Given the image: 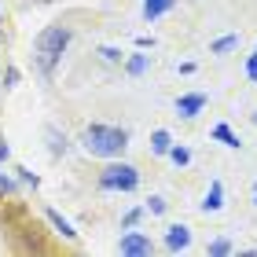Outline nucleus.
<instances>
[{
  "label": "nucleus",
  "instance_id": "9d476101",
  "mask_svg": "<svg viewBox=\"0 0 257 257\" xmlns=\"http://www.w3.org/2000/svg\"><path fill=\"white\" fill-rule=\"evenodd\" d=\"M213 136L220 140V144H228V147H239V136H235V133H231V128H228V125H217V128H213Z\"/></svg>",
  "mask_w": 257,
  "mask_h": 257
},
{
  "label": "nucleus",
  "instance_id": "f8f14e48",
  "mask_svg": "<svg viewBox=\"0 0 257 257\" xmlns=\"http://www.w3.org/2000/svg\"><path fill=\"white\" fill-rule=\"evenodd\" d=\"M206 253H209V257H228V253H231V242H228V239H213Z\"/></svg>",
  "mask_w": 257,
  "mask_h": 257
},
{
  "label": "nucleus",
  "instance_id": "7ed1b4c3",
  "mask_svg": "<svg viewBox=\"0 0 257 257\" xmlns=\"http://www.w3.org/2000/svg\"><path fill=\"white\" fill-rule=\"evenodd\" d=\"M99 184H103L107 191H136L140 173L121 162V166H107V169H103V173H99Z\"/></svg>",
  "mask_w": 257,
  "mask_h": 257
},
{
  "label": "nucleus",
  "instance_id": "1a4fd4ad",
  "mask_svg": "<svg viewBox=\"0 0 257 257\" xmlns=\"http://www.w3.org/2000/svg\"><path fill=\"white\" fill-rule=\"evenodd\" d=\"M151 151H155V155H169V151H173V140H169L166 128H158V133L151 136Z\"/></svg>",
  "mask_w": 257,
  "mask_h": 257
},
{
  "label": "nucleus",
  "instance_id": "39448f33",
  "mask_svg": "<svg viewBox=\"0 0 257 257\" xmlns=\"http://www.w3.org/2000/svg\"><path fill=\"white\" fill-rule=\"evenodd\" d=\"M188 242H191V228H188V224H173V228L166 231V246H169V250H184Z\"/></svg>",
  "mask_w": 257,
  "mask_h": 257
},
{
  "label": "nucleus",
  "instance_id": "4468645a",
  "mask_svg": "<svg viewBox=\"0 0 257 257\" xmlns=\"http://www.w3.org/2000/svg\"><path fill=\"white\" fill-rule=\"evenodd\" d=\"M48 140H52V151L59 155V151H66V136H59L55 128H48Z\"/></svg>",
  "mask_w": 257,
  "mask_h": 257
},
{
  "label": "nucleus",
  "instance_id": "0eeeda50",
  "mask_svg": "<svg viewBox=\"0 0 257 257\" xmlns=\"http://www.w3.org/2000/svg\"><path fill=\"white\" fill-rule=\"evenodd\" d=\"M173 8V0H144V19H158V15H166V11Z\"/></svg>",
  "mask_w": 257,
  "mask_h": 257
},
{
  "label": "nucleus",
  "instance_id": "2eb2a0df",
  "mask_svg": "<svg viewBox=\"0 0 257 257\" xmlns=\"http://www.w3.org/2000/svg\"><path fill=\"white\" fill-rule=\"evenodd\" d=\"M235 44H239V37H220V41L213 44V52H231Z\"/></svg>",
  "mask_w": 257,
  "mask_h": 257
},
{
  "label": "nucleus",
  "instance_id": "423d86ee",
  "mask_svg": "<svg viewBox=\"0 0 257 257\" xmlns=\"http://www.w3.org/2000/svg\"><path fill=\"white\" fill-rule=\"evenodd\" d=\"M202 107H206V96H198V92H195V96H184V99H177L180 118H195V114L202 110Z\"/></svg>",
  "mask_w": 257,
  "mask_h": 257
},
{
  "label": "nucleus",
  "instance_id": "6ab92c4d",
  "mask_svg": "<svg viewBox=\"0 0 257 257\" xmlns=\"http://www.w3.org/2000/svg\"><path fill=\"white\" fill-rule=\"evenodd\" d=\"M103 59H110V63H118V59H121V52H118V48H103Z\"/></svg>",
  "mask_w": 257,
  "mask_h": 257
},
{
  "label": "nucleus",
  "instance_id": "f3484780",
  "mask_svg": "<svg viewBox=\"0 0 257 257\" xmlns=\"http://www.w3.org/2000/svg\"><path fill=\"white\" fill-rule=\"evenodd\" d=\"M147 206H151V213H166V198H158V195H155V198H151V202H147Z\"/></svg>",
  "mask_w": 257,
  "mask_h": 257
},
{
  "label": "nucleus",
  "instance_id": "4be33fe9",
  "mask_svg": "<svg viewBox=\"0 0 257 257\" xmlns=\"http://www.w3.org/2000/svg\"><path fill=\"white\" fill-rule=\"evenodd\" d=\"M253 121H257V118H253Z\"/></svg>",
  "mask_w": 257,
  "mask_h": 257
},
{
  "label": "nucleus",
  "instance_id": "412c9836",
  "mask_svg": "<svg viewBox=\"0 0 257 257\" xmlns=\"http://www.w3.org/2000/svg\"><path fill=\"white\" fill-rule=\"evenodd\" d=\"M4 158H8V144L0 140V162H4Z\"/></svg>",
  "mask_w": 257,
  "mask_h": 257
},
{
  "label": "nucleus",
  "instance_id": "20e7f679",
  "mask_svg": "<svg viewBox=\"0 0 257 257\" xmlns=\"http://www.w3.org/2000/svg\"><path fill=\"white\" fill-rule=\"evenodd\" d=\"M118 253H125V257H151L155 253V242H151L147 235H140V231H128V235H121V242H118Z\"/></svg>",
  "mask_w": 257,
  "mask_h": 257
},
{
  "label": "nucleus",
  "instance_id": "9b49d317",
  "mask_svg": "<svg viewBox=\"0 0 257 257\" xmlns=\"http://www.w3.org/2000/svg\"><path fill=\"white\" fill-rule=\"evenodd\" d=\"M48 220H52V224H55V228H59V231H63V235H66V239H77V231H74V228H70V224H66V220H63L59 213H55V209H48Z\"/></svg>",
  "mask_w": 257,
  "mask_h": 257
},
{
  "label": "nucleus",
  "instance_id": "a211bd4d",
  "mask_svg": "<svg viewBox=\"0 0 257 257\" xmlns=\"http://www.w3.org/2000/svg\"><path fill=\"white\" fill-rule=\"evenodd\" d=\"M246 77H250V81H257V52L250 55V63H246Z\"/></svg>",
  "mask_w": 257,
  "mask_h": 257
},
{
  "label": "nucleus",
  "instance_id": "f257e3e1",
  "mask_svg": "<svg viewBox=\"0 0 257 257\" xmlns=\"http://www.w3.org/2000/svg\"><path fill=\"white\" fill-rule=\"evenodd\" d=\"M85 147H88V155L118 158L128 147V133L125 128H114V125H88L85 128Z\"/></svg>",
  "mask_w": 257,
  "mask_h": 257
},
{
  "label": "nucleus",
  "instance_id": "dca6fc26",
  "mask_svg": "<svg viewBox=\"0 0 257 257\" xmlns=\"http://www.w3.org/2000/svg\"><path fill=\"white\" fill-rule=\"evenodd\" d=\"M144 66H147L144 55H133V59H128V74H144Z\"/></svg>",
  "mask_w": 257,
  "mask_h": 257
},
{
  "label": "nucleus",
  "instance_id": "6e6552de",
  "mask_svg": "<svg viewBox=\"0 0 257 257\" xmlns=\"http://www.w3.org/2000/svg\"><path fill=\"white\" fill-rule=\"evenodd\" d=\"M220 198H224V188H220V180H213V188H209V195H206L202 209H206V213H213V209H220V206H224Z\"/></svg>",
  "mask_w": 257,
  "mask_h": 257
},
{
  "label": "nucleus",
  "instance_id": "ddd939ff",
  "mask_svg": "<svg viewBox=\"0 0 257 257\" xmlns=\"http://www.w3.org/2000/svg\"><path fill=\"white\" fill-rule=\"evenodd\" d=\"M169 158L177 162V166H188V162H191V151H184V147H173V151H169Z\"/></svg>",
  "mask_w": 257,
  "mask_h": 257
},
{
  "label": "nucleus",
  "instance_id": "f03ea898",
  "mask_svg": "<svg viewBox=\"0 0 257 257\" xmlns=\"http://www.w3.org/2000/svg\"><path fill=\"white\" fill-rule=\"evenodd\" d=\"M66 44H70V30H63V26H48L37 37V63H41L44 74H52V66L59 63V55L66 52Z\"/></svg>",
  "mask_w": 257,
  "mask_h": 257
},
{
  "label": "nucleus",
  "instance_id": "aec40b11",
  "mask_svg": "<svg viewBox=\"0 0 257 257\" xmlns=\"http://www.w3.org/2000/svg\"><path fill=\"white\" fill-rule=\"evenodd\" d=\"M11 188H15V184H11V180L4 177V173H0V191H11Z\"/></svg>",
  "mask_w": 257,
  "mask_h": 257
}]
</instances>
